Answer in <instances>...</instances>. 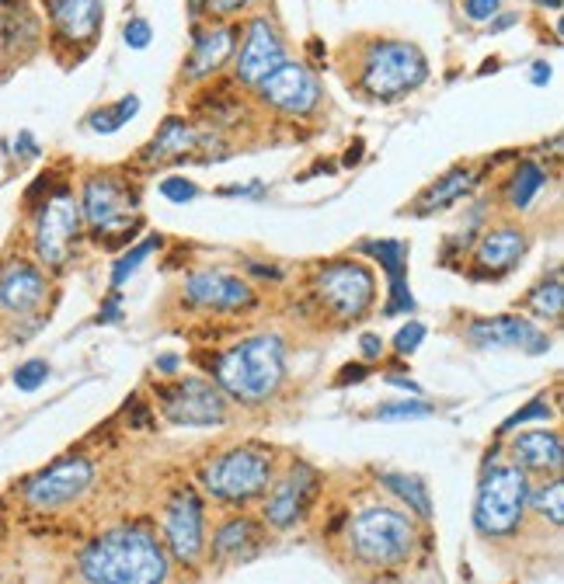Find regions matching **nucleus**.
Returning a JSON list of instances; mask_svg holds the SVG:
<instances>
[{
	"instance_id": "1",
	"label": "nucleus",
	"mask_w": 564,
	"mask_h": 584,
	"mask_svg": "<svg viewBox=\"0 0 564 584\" xmlns=\"http://www.w3.org/2000/svg\"><path fill=\"white\" fill-rule=\"evenodd\" d=\"M81 574L88 584H164L171 577V556L147 528H112L81 553Z\"/></svg>"
},
{
	"instance_id": "2",
	"label": "nucleus",
	"mask_w": 564,
	"mask_h": 584,
	"mask_svg": "<svg viewBox=\"0 0 564 584\" xmlns=\"http://www.w3.org/2000/svg\"><path fill=\"white\" fill-rule=\"evenodd\" d=\"M286 380V344L275 334H259L234 344L216 359V383L241 404H262Z\"/></svg>"
},
{
	"instance_id": "3",
	"label": "nucleus",
	"mask_w": 564,
	"mask_h": 584,
	"mask_svg": "<svg viewBox=\"0 0 564 584\" xmlns=\"http://www.w3.org/2000/svg\"><path fill=\"white\" fill-rule=\"evenodd\" d=\"M345 543L355 561L370 567H397L412 556L419 536L415 525L397 509H363L345 528Z\"/></svg>"
},
{
	"instance_id": "4",
	"label": "nucleus",
	"mask_w": 564,
	"mask_h": 584,
	"mask_svg": "<svg viewBox=\"0 0 564 584\" xmlns=\"http://www.w3.org/2000/svg\"><path fill=\"white\" fill-rule=\"evenodd\" d=\"M429 60L425 52L401 39H376L366 46L359 63V88L376 101H394L425 84Z\"/></svg>"
},
{
	"instance_id": "5",
	"label": "nucleus",
	"mask_w": 564,
	"mask_h": 584,
	"mask_svg": "<svg viewBox=\"0 0 564 584\" xmlns=\"http://www.w3.org/2000/svg\"><path fill=\"white\" fill-rule=\"evenodd\" d=\"M275 460L262 445H234L202 466V487L226 504H248L272 487Z\"/></svg>"
},
{
	"instance_id": "6",
	"label": "nucleus",
	"mask_w": 564,
	"mask_h": 584,
	"mask_svg": "<svg viewBox=\"0 0 564 584\" xmlns=\"http://www.w3.org/2000/svg\"><path fill=\"white\" fill-rule=\"evenodd\" d=\"M530 504V476L520 466H498L484 473L474 501V525L481 536L502 540L523 525Z\"/></svg>"
},
{
	"instance_id": "7",
	"label": "nucleus",
	"mask_w": 564,
	"mask_h": 584,
	"mask_svg": "<svg viewBox=\"0 0 564 584\" xmlns=\"http://www.w3.org/2000/svg\"><path fill=\"white\" fill-rule=\"evenodd\" d=\"M314 296L331 316H339V321H359L376 300V282L366 264L331 261L328 269L318 272Z\"/></svg>"
},
{
	"instance_id": "8",
	"label": "nucleus",
	"mask_w": 564,
	"mask_h": 584,
	"mask_svg": "<svg viewBox=\"0 0 564 584\" xmlns=\"http://www.w3.org/2000/svg\"><path fill=\"white\" fill-rule=\"evenodd\" d=\"M94 484V463L84 456H63L21 484V501L36 512H57L81 501Z\"/></svg>"
},
{
	"instance_id": "9",
	"label": "nucleus",
	"mask_w": 564,
	"mask_h": 584,
	"mask_svg": "<svg viewBox=\"0 0 564 584\" xmlns=\"http://www.w3.org/2000/svg\"><path fill=\"white\" fill-rule=\"evenodd\" d=\"M77 233H81V205L67 189H57L42 205H39V220H36V258L46 264V269H67L70 251Z\"/></svg>"
},
{
	"instance_id": "10",
	"label": "nucleus",
	"mask_w": 564,
	"mask_h": 584,
	"mask_svg": "<svg viewBox=\"0 0 564 584\" xmlns=\"http://www.w3.org/2000/svg\"><path fill=\"white\" fill-rule=\"evenodd\" d=\"M158 404L168 421L185 424V429H210V424H223L226 417V401L220 386L199 376H185L168 386H158Z\"/></svg>"
},
{
	"instance_id": "11",
	"label": "nucleus",
	"mask_w": 564,
	"mask_h": 584,
	"mask_svg": "<svg viewBox=\"0 0 564 584\" xmlns=\"http://www.w3.org/2000/svg\"><path fill=\"white\" fill-rule=\"evenodd\" d=\"M81 220L98 233V244L101 236H112L130 223V212L137 209V195L130 192V184H122L115 174H94L84 181V195H81Z\"/></svg>"
},
{
	"instance_id": "12",
	"label": "nucleus",
	"mask_w": 564,
	"mask_h": 584,
	"mask_svg": "<svg viewBox=\"0 0 564 584\" xmlns=\"http://www.w3.org/2000/svg\"><path fill=\"white\" fill-rule=\"evenodd\" d=\"M318 491H321V473L306 463H293L282 473V481L272 487V494L265 497V509H262L265 525L293 528L296 522L306 518V512H311Z\"/></svg>"
},
{
	"instance_id": "13",
	"label": "nucleus",
	"mask_w": 564,
	"mask_h": 584,
	"mask_svg": "<svg viewBox=\"0 0 564 584\" xmlns=\"http://www.w3.org/2000/svg\"><path fill=\"white\" fill-rule=\"evenodd\" d=\"M259 94L269 109L282 115H311L321 104V84L311 67L303 63H282L259 84Z\"/></svg>"
},
{
	"instance_id": "14",
	"label": "nucleus",
	"mask_w": 564,
	"mask_h": 584,
	"mask_svg": "<svg viewBox=\"0 0 564 584\" xmlns=\"http://www.w3.org/2000/svg\"><path fill=\"white\" fill-rule=\"evenodd\" d=\"M286 63V49H282V36L269 18H251L248 32H244V46L238 52V81L259 88L265 77Z\"/></svg>"
},
{
	"instance_id": "15",
	"label": "nucleus",
	"mask_w": 564,
	"mask_h": 584,
	"mask_svg": "<svg viewBox=\"0 0 564 584\" xmlns=\"http://www.w3.org/2000/svg\"><path fill=\"white\" fill-rule=\"evenodd\" d=\"M202 515H207V509H202V501L192 487L174 491V497L168 501L164 540L178 561H195L202 553V525H207Z\"/></svg>"
},
{
	"instance_id": "16",
	"label": "nucleus",
	"mask_w": 564,
	"mask_h": 584,
	"mask_svg": "<svg viewBox=\"0 0 564 584\" xmlns=\"http://www.w3.org/2000/svg\"><path fill=\"white\" fill-rule=\"evenodd\" d=\"M49 292L46 272L39 269L36 261H4L0 264V310L11 313V316H29L42 306Z\"/></svg>"
},
{
	"instance_id": "17",
	"label": "nucleus",
	"mask_w": 564,
	"mask_h": 584,
	"mask_svg": "<svg viewBox=\"0 0 564 584\" xmlns=\"http://www.w3.org/2000/svg\"><path fill=\"white\" fill-rule=\"evenodd\" d=\"M185 300L195 306H207V310H244L254 303V292L248 282H241L238 275L230 272H195L185 279L182 285Z\"/></svg>"
},
{
	"instance_id": "18",
	"label": "nucleus",
	"mask_w": 564,
	"mask_h": 584,
	"mask_svg": "<svg viewBox=\"0 0 564 584\" xmlns=\"http://www.w3.org/2000/svg\"><path fill=\"white\" fill-rule=\"evenodd\" d=\"M467 338L477 349H530L547 352L551 341L536 334V328L523 316H492V321H474L467 328Z\"/></svg>"
},
{
	"instance_id": "19",
	"label": "nucleus",
	"mask_w": 564,
	"mask_h": 584,
	"mask_svg": "<svg viewBox=\"0 0 564 584\" xmlns=\"http://www.w3.org/2000/svg\"><path fill=\"white\" fill-rule=\"evenodd\" d=\"M57 39L70 46H91L101 29V0H46Z\"/></svg>"
},
{
	"instance_id": "20",
	"label": "nucleus",
	"mask_w": 564,
	"mask_h": 584,
	"mask_svg": "<svg viewBox=\"0 0 564 584\" xmlns=\"http://www.w3.org/2000/svg\"><path fill=\"white\" fill-rule=\"evenodd\" d=\"M523 254H526V233L516 230V226H495V230H489L481 236V244L474 251V261L481 269L477 275L498 279L508 269H516Z\"/></svg>"
},
{
	"instance_id": "21",
	"label": "nucleus",
	"mask_w": 564,
	"mask_h": 584,
	"mask_svg": "<svg viewBox=\"0 0 564 584\" xmlns=\"http://www.w3.org/2000/svg\"><path fill=\"white\" fill-rule=\"evenodd\" d=\"M207 143H213V137L210 132H199L192 122H185V119H168L161 129H158V137H153L147 147H143V153H140V161L143 164H168V161H182L185 153H192V150H199V147H207Z\"/></svg>"
},
{
	"instance_id": "22",
	"label": "nucleus",
	"mask_w": 564,
	"mask_h": 584,
	"mask_svg": "<svg viewBox=\"0 0 564 584\" xmlns=\"http://www.w3.org/2000/svg\"><path fill=\"white\" fill-rule=\"evenodd\" d=\"M363 254L376 258L383 264V272L391 275V300L383 306V316H394V313H412L415 300H412V289H407V244L404 241H366L359 248Z\"/></svg>"
},
{
	"instance_id": "23",
	"label": "nucleus",
	"mask_w": 564,
	"mask_h": 584,
	"mask_svg": "<svg viewBox=\"0 0 564 584\" xmlns=\"http://www.w3.org/2000/svg\"><path fill=\"white\" fill-rule=\"evenodd\" d=\"M238 36L241 32L234 24H223V29H213V32H195L189 63H185L189 81H207V77L223 70V63L234 57V49H238Z\"/></svg>"
},
{
	"instance_id": "24",
	"label": "nucleus",
	"mask_w": 564,
	"mask_h": 584,
	"mask_svg": "<svg viewBox=\"0 0 564 584\" xmlns=\"http://www.w3.org/2000/svg\"><path fill=\"white\" fill-rule=\"evenodd\" d=\"M512 460L523 473H557L564 460V442L557 432H523L512 439Z\"/></svg>"
},
{
	"instance_id": "25",
	"label": "nucleus",
	"mask_w": 564,
	"mask_h": 584,
	"mask_svg": "<svg viewBox=\"0 0 564 584\" xmlns=\"http://www.w3.org/2000/svg\"><path fill=\"white\" fill-rule=\"evenodd\" d=\"M265 543V533L259 522H251L244 515L230 518L216 528L213 536V561L216 564H238V561H248V556H254L262 550Z\"/></svg>"
},
{
	"instance_id": "26",
	"label": "nucleus",
	"mask_w": 564,
	"mask_h": 584,
	"mask_svg": "<svg viewBox=\"0 0 564 584\" xmlns=\"http://www.w3.org/2000/svg\"><path fill=\"white\" fill-rule=\"evenodd\" d=\"M36 46H39V18L14 0V8L4 11V52L29 57Z\"/></svg>"
},
{
	"instance_id": "27",
	"label": "nucleus",
	"mask_w": 564,
	"mask_h": 584,
	"mask_svg": "<svg viewBox=\"0 0 564 584\" xmlns=\"http://www.w3.org/2000/svg\"><path fill=\"white\" fill-rule=\"evenodd\" d=\"M474 181H477V174H474L471 168H456V171H450L446 178L435 181L432 189L415 202V209H419V212L443 209V205H450V202H456V199H464V195L471 192Z\"/></svg>"
},
{
	"instance_id": "28",
	"label": "nucleus",
	"mask_w": 564,
	"mask_h": 584,
	"mask_svg": "<svg viewBox=\"0 0 564 584\" xmlns=\"http://www.w3.org/2000/svg\"><path fill=\"white\" fill-rule=\"evenodd\" d=\"M380 484L394 491L401 501H407L419 518H432V501H429V487L419 481V476H404V473H380Z\"/></svg>"
},
{
	"instance_id": "29",
	"label": "nucleus",
	"mask_w": 564,
	"mask_h": 584,
	"mask_svg": "<svg viewBox=\"0 0 564 584\" xmlns=\"http://www.w3.org/2000/svg\"><path fill=\"white\" fill-rule=\"evenodd\" d=\"M544 184H547V174L541 164H533V161H523L516 168V174H512V184H508V202L512 209H530L533 199L544 192Z\"/></svg>"
},
{
	"instance_id": "30",
	"label": "nucleus",
	"mask_w": 564,
	"mask_h": 584,
	"mask_svg": "<svg viewBox=\"0 0 564 584\" xmlns=\"http://www.w3.org/2000/svg\"><path fill=\"white\" fill-rule=\"evenodd\" d=\"M530 310L541 316V321H561V313H564V285H561V275H554L551 282L544 285H536L530 292Z\"/></svg>"
},
{
	"instance_id": "31",
	"label": "nucleus",
	"mask_w": 564,
	"mask_h": 584,
	"mask_svg": "<svg viewBox=\"0 0 564 584\" xmlns=\"http://www.w3.org/2000/svg\"><path fill=\"white\" fill-rule=\"evenodd\" d=\"M137 112H140V98H137V94H125L122 101H115V104H105V109L91 112L88 125H91L94 132H115L119 125H125V122H130Z\"/></svg>"
},
{
	"instance_id": "32",
	"label": "nucleus",
	"mask_w": 564,
	"mask_h": 584,
	"mask_svg": "<svg viewBox=\"0 0 564 584\" xmlns=\"http://www.w3.org/2000/svg\"><path fill=\"white\" fill-rule=\"evenodd\" d=\"M530 501H533V509H536V515H544V518H551L554 525H561L564 522V484L557 481H547V484H541V487H530Z\"/></svg>"
},
{
	"instance_id": "33",
	"label": "nucleus",
	"mask_w": 564,
	"mask_h": 584,
	"mask_svg": "<svg viewBox=\"0 0 564 584\" xmlns=\"http://www.w3.org/2000/svg\"><path fill=\"white\" fill-rule=\"evenodd\" d=\"M158 248H161V236H150V241L137 244L133 251H125V254L115 261V269H112V285H122L125 279H130V275L140 269V261H143L150 251H158Z\"/></svg>"
},
{
	"instance_id": "34",
	"label": "nucleus",
	"mask_w": 564,
	"mask_h": 584,
	"mask_svg": "<svg viewBox=\"0 0 564 584\" xmlns=\"http://www.w3.org/2000/svg\"><path fill=\"white\" fill-rule=\"evenodd\" d=\"M46 380H49V365H46L42 359H32V362H24V365L14 369V386L24 390V393L39 390Z\"/></svg>"
},
{
	"instance_id": "35",
	"label": "nucleus",
	"mask_w": 564,
	"mask_h": 584,
	"mask_svg": "<svg viewBox=\"0 0 564 584\" xmlns=\"http://www.w3.org/2000/svg\"><path fill=\"white\" fill-rule=\"evenodd\" d=\"M425 414H432V407H429V404H422V401H394V404H383V407L376 411V417H380V421L425 417Z\"/></svg>"
},
{
	"instance_id": "36",
	"label": "nucleus",
	"mask_w": 564,
	"mask_h": 584,
	"mask_svg": "<svg viewBox=\"0 0 564 584\" xmlns=\"http://www.w3.org/2000/svg\"><path fill=\"white\" fill-rule=\"evenodd\" d=\"M526 421H551V407H547V396H536V401H530V407L516 411L505 424H502V432H512V429H520V424Z\"/></svg>"
},
{
	"instance_id": "37",
	"label": "nucleus",
	"mask_w": 564,
	"mask_h": 584,
	"mask_svg": "<svg viewBox=\"0 0 564 584\" xmlns=\"http://www.w3.org/2000/svg\"><path fill=\"white\" fill-rule=\"evenodd\" d=\"M161 195L174 205H185L199 195V189L189 178H168V181H161Z\"/></svg>"
},
{
	"instance_id": "38",
	"label": "nucleus",
	"mask_w": 564,
	"mask_h": 584,
	"mask_svg": "<svg viewBox=\"0 0 564 584\" xmlns=\"http://www.w3.org/2000/svg\"><path fill=\"white\" fill-rule=\"evenodd\" d=\"M422 341H425V324L407 321V328H401L397 338H394V352H397V355H412Z\"/></svg>"
},
{
	"instance_id": "39",
	"label": "nucleus",
	"mask_w": 564,
	"mask_h": 584,
	"mask_svg": "<svg viewBox=\"0 0 564 584\" xmlns=\"http://www.w3.org/2000/svg\"><path fill=\"white\" fill-rule=\"evenodd\" d=\"M122 36H125V46H130V49H147V46H150V39H153L150 24H147L143 18H130V21H125Z\"/></svg>"
},
{
	"instance_id": "40",
	"label": "nucleus",
	"mask_w": 564,
	"mask_h": 584,
	"mask_svg": "<svg viewBox=\"0 0 564 584\" xmlns=\"http://www.w3.org/2000/svg\"><path fill=\"white\" fill-rule=\"evenodd\" d=\"M464 14L477 24L484 21H495L498 14V0H464Z\"/></svg>"
},
{
	"instance_id": "41",
	"label": "nucleus",
	"mask_w": 564,
	"mask_h": 584,
	"mask_svg": "<svg viewBox=\"0 0 564 584\" xmlns=\"http://www.w3.org/2000/svg\"><path fill=\"white\" fill-rule=\"evenodd\" d=\"M125 417H130V424H133V429H140V432H150V429H153L150 407H147L143 401H130V404H125Z\"/></svg>"
},
{
	"instance_id": "42",
	"label": "nucleus",
	"mask_w": 564,
	"mask_h": 584,
	"mask_svg": "<svg viewBox=\"0 0 564 584\" xmlns=\"http://www.w3.org/2000/svg\"><path fill=\"white\" fill-rule=\"evenodd\" d=\"M251 4H254V0H210L207 11H210L213 18H230V14H238V11L251 8Z\"/></svg>"
},
{
	"instance_id": "43",
	"label": "nucleus",
	"mask_w": 564,
	"mask_h": 584,
	"mask_svg": "<svg viewBox=\"0 0 564 584\" xmlns=\"http://www.w3.org/2000/svg\"><path fill=\"white\" fill-rule=\"evenodd\" d=\"M359 349H363V359H380L383 355V338L380 334H363L359 338Z\"/></svg>"
},
{
	"instance_id": "44",
	"label": "nucleus",
	"mask_w": 564,
	"mask_h": 584,
	"mask_svg": "<svg viewBox=\"0 0 564 584\" xmlns=\"http://www.w3.org/2000/svg\"><path fill=\"white\" fill-rule=\"evenodd\" d=\"M265 192V184H234V189H223V195H241V199H254V195H262Z\"/></svg>"
},
{
	"instance_id": "45",
	"label": "nucleus",
	"mask_w": 564,
	"mask_h": 584,
	"mask_svg": "<svg viewBox=\"0 0 564 584\" xmlns=\"http://www.w3.org/2000/svg\"><path fill=\"white\" fill-rule=\"evenodd\" d=\"M366 380V365H345L339 373V386H349V383H359Z\"/></svg>"
},
{
	"instance_id": "46",
	"label": "nucleus",
	"mask_w": 564,
	"mask_h": 584,
	"mask_svg": "<svg viewBox=\"0 0 564 584\" xmlns=\"http://www.w3.org/2000/svg\"><path fill=\"white\" fill-rule=\"evenodd\" d=\"M98 321H101V324H115V321H119V296H112L105 306H101Z\"/></svg>"
},
{
	"instance_id": "47",
	"label": "nucleus",
	"mask_w": 564,
	"mask_h": 584,
	"mask_svg": "<svg viewBox=\"0 0 564 584\" xmlns=\"http://www.w3.org/2000/svg\"><path fill=\"white\" fill-rule=\"evenodd\" d=\"M178 365H182V359L178 355H164V359H158V373H178Z\"/></svg>"
},
{
	"instance_id": "48",
	"label": "nucleus",
	"mask_w": 564,
	"mask_h": 584,
	"mask_svg": "<svg viewBox=\"0 0 564 584\" xmlns=\"http://www.w3.org/2000/svg\"><path fill=\"white\" fill-rule=\"evenodd\" d=\"M551 81V67L547 63H536L533 67V84H547Z\"/></svg>"
},
{
	"instance_id": "49",
	"label": "nucleus",
	"mask_w": 564,
	"mask_h": 584,
	"mask_svg": "<svg viewBox=\"0 0 564 584\" xmlns=\"http://www.w3.org/2000/svg\"><path fill=\"white\" fill-rule=\"evenodd\" d=\"M359 161H363V143H359V140H355V143L349 147V157H345V164H359Z\"/></svg>"
},
{
	"instance_id": "50",
	"label": "nucleus",
	"mask_w": 564,
	"mask_h": 584,
	"mask_svg": "<svg viewBox=\"0 0 564 584\" xmlns=\"http://www.w3.org/2000/svg\"><path fill=\"white\" fill-rule=\"evenodd\" d=\"M248 269L259 272V275H269V279H279V269H262V264H254V261H248Z\"/></svg>"
},
{
	"instance_id": "51",
	"label": "nucleus",
	"mask_w": 564,
	"mask_h": 584,
	"mask_svg": "<svg viewBox=\"0 0 564 584\" xmlns=\"http://www.w3.org/2000/svg\"><path fill=\"white\" fill-rule=\"evenodd\" d=\"M387 383H394V386H404V390H412V393H419V386H415L412 380H404V376H387Z\"/></svg>"
},
{
	"instance_id": "52",
	"label": "nucleus",
	"mask_w": 564,
	"mask_h": 584,
	"mask_svg": "<svg viewBox=\"0 0 564 584\" xmlns=\"http://www.w3.org/2000/svg\"><path fill=\"white\" fill-rule=\"evenodd\" d=\"M512 21H516V14H505V18H498V21L492 24V32H502V29H508Z\"/></svg>"
},
{
	"instance_id": "53",
	"label": "nucleus",
	"mask_w": 564,
	"mask_h": 584,
	"mask_svg": "<svg viewBox=\"0 0 564 584\" xmlns=\"http://www.w3.org/2000/svg\"><path fill=\"white\" fill-rule=\"evenodd\" d=\"M207 4H210V0H189V11H192V14L199 18L202 11H207Z\"/></svg>"
},
{
	"instance_id": "54",
	"label": "nucleus",
	"mask_w": 564,
	"mask_h": 584,
	"mask_svg": "<svg viewBox=\"0 0 564 584\" xmlns=\"http://www.w3.org/2000/svg\"><path fill=\"white\" fill-rule=\"evenodd\" d=\"M541 4H544V8H554V11H557V8H561V0H541Z\"/></svg>"
},
{
	"instance_id": "55",
	"label": "nucleus",
	"mask_w": 564,
	"mask_h": 584,
	"mask_svg": "<svg viewBox=\"0 0 564 584\" xmlns=\"http://www.w3.org/2000/svg\"><path fill=\"white\" fill-rule=\"evenodd\" d=\"M0 540H4V515H0Z\"/></svg>"
}]
</instances>
